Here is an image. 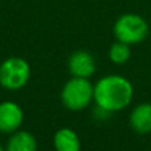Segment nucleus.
Listing matches in <instances>:
<instances>
[{"instance_id": "obj_3", "label": "nucleus", "mask_w": 151, "mask_h": 151, "mask_svg": "<svg viewBox=\"0 0 151 151\" xmlns=\"http://www.w3.org/2000/svg\"><path fill=\"white\" fill-rule=\"evenodd\" d=\"M149 24L137 13H123L115 20L113 33L118 41L129 45H135L145 41L149 36Z\"/></svg>"}, {"instance_id": "obj_4", "label": "nucleus", "mask_w": 151, "mask_h": 151, "mask_svg": "<svg viewBox=\"0 0 151 151\" xmlns=\"http://www.w3.org/2000/svg\"><path fill=\"white\" fill-rule=\"evenodd\" d=\"M31 65L23 57H8L0 64V86L16 91L31 80Z\"/></svg>"}, {"instance_id": "obj_11", "label": "nucleus", "mask_w": 151, "mask_h": 151, "mask_svg": "<svg viewBox=\"0 0 151 151\" xmlns=\"http://www.w3.org/2000/svg\"><path fill=\"white\" fill-rule=\"evenodd\" d=\"M0 151H5V147H3L1 145H0Z\"/></svg>"}, {"instance_id": "obj_7", "label": "nucleus", "mask_w": 151, "mask_h": 151, "mask_svg": "<svg viewBox=\"0 0 151 151\" xmlns=\"http://www.w3.org/2000/svg\"><path fill=\"white\" fill-rule=\"evenodd\" d=\"M130 126L135 133L146 135L151 133V104L143 102L135 106L130 113Z\"/></svg>"}, {"instance_id": "obj_1", "label": "nucleus", "mask_w": 151, "mask_h": 151, "mask_svg": "<svg viewBox=\"0 0 151 151\" xmlns=\"http://www.w3.org/2000/svg\"><path fill=\"white\" fill-rule=\"evenodd\" d=\"M134 88L126 77L109 74L99 78L94 85V104L109 113L126 109L133 101Z\"/></svg>"}, {"instance_id": "obj_9", "label": "nucleus", "mask_w": 151, "mask_h": 151, "mask_svg": "<svg viewBox=\"0 0 151 151\" xmlns=\"http://www.w3.org/2000/svg\"><path fill=\"white\" fill-rule=\"evenodd\" d=\"M5 151H37V141L32 133L20 129L9 135Z\"/></svg>"}, {"instance_id": "obj_10", "label": "nucleus", "mask_w": 151, "mask_h": 151, "mask_svg": "<svg viewBox=\"0 0 151 151\" xmlns=\"http://www.w3.org/2000/svg\"><path fill=\"white\" fill-rule=\"evenodd\" d=\"M131 45L122 41H115L109 49V58L115 65H123L131 58Z\"/></svg>"}, {"instance_id": "obj_6", "label": "nucleus", "mask_w": 151, "mask_h": 151, "mask_svg": "<svg viewBox=\"0 0 151 151\" xmlns=\"http://www.w3.org/2000/svg\"><path fill=\"white\" fill-rule=\"evenodd\" d=\"M68 69L72 77L90 78L96 73V60L86 50H76L68 60Z\"/></svg>"}, {"instance_id": "obj_2", "label": "nucleus", "mask_w": 151, "mask_h": 151, "mask_svg": "<svg viewBox=\"0 0 151 151\" xmlns=\"http://www.w3.org/2000/svg\"><path fill=\"white\" fill-rule=\"evenodd\" d=\"M61 102L70 111H81L94 101V85L89 78L72 77L61 89Z\"/></svg>"}, {"instance_id": "obj_5", "label": "nucleus", "mask_w": 151, "mask_h": 151, "mask_svg": "<svg viewBox=\"0 0 151 151\" xmlns=\"http://www.w3.org/2000/svg\"><path fill=\"white\" fill-rule=\"evenodd\" d=\"M24 122L23 107L13 101L0 102V133L11 135L20 130Z\"/></svg>"}, {"instance_id": "obj_8", "label": "nucleus", "mask_w": 151, "mask_h": 151, "mask_svg": "<svg viewBox=\"0 0 151 151\" xmlns=\"http://www.w3.org/2000/svg\"><path fill=\"white\" fill-rule=\"evenodd\" d=\"M55 151H81V141L78 134L70 127H63L53 135Z\"/></svg>"}]
</instances>
